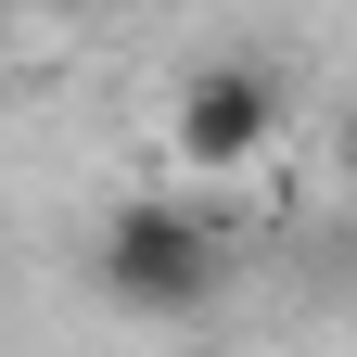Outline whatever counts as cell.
I'll use <instances>...</instances> for the list:
<instances>
[{
    "label": "cell",
    "mask_w": 357,
    "mask_h": 357,
    "mask_svg": "<svg viewBox=\"0 0 357 357\" xmlns=\"http://www.w3.org/2000/svg\"><path fill=\"white\" fill-rule=\"evenodd\" d=\"M89 281H102L115 319H204L230 294V243H217V217L192 192H128L102 217V243H89Z\"/></svg>",
    "instance_id": "cell-1"
},
{
    "label": "cell",
    "mask_w": 357,
    "mask_h": 357,
    "mask_svg": "<svg viewBox=\"0 0 357 357\" xmlns=\"http://www.w3.org/2000/svg\"><path fill=\"white\" fill-rule=\"evenodd\" d=\"M281 128H294V77L281 64H192L178 77V102H166V166L178 178H243L281 153Z\"/></svg>",
    "instance_id": "cell-2"
},
{
    "label": "cell",
    "mask_w": 357,
    "mask_h": 357,
    "mask_svg": "<svg viewBox=\"0 0 357 357\" xmlns=\"http://www.w3.org/2000/svg\"><path fill=\"white\" fill-rule=\"evenodd\" d=\"M344 166H357V115H344Z\"/></svg>",
    "instance_id": "cell-3"
},
{
    "label": "cell",
    "mask_w": 357,
    "mask_h": 357,
    "mask_svg": "<svg viewBox=\"0 0 357 357\" xmlns=\"http://www.w3.org/2000/svg\"><path fill=\"white\" fill-rule=\"evenodd\" d=\"M0 38H13V0H0Z\"/></svg>",
    "instance_id": "cell-4"
}]
</instances>
